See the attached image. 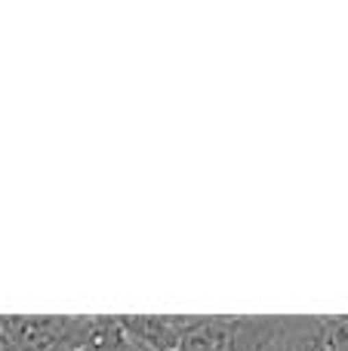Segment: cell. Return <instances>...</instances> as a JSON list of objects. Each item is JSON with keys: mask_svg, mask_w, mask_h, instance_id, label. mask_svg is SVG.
<instances>
[{"mask_svg": "<svg viewBox=\"0 0 348 351\" xmlns=\"http://www.w3.org/2000/svg\"><path fill=\"white\" fill-rule=\"evenodd\" d=\"M277 317H191L179 351H265Z\"/></svg>", "mask_w": 348, "mask_h": 351, "instance_id": "cell-1", "label": "cell"}, {"mask_svg": "<svg viewBox=\"0 0 348 351\" xmlns=\"http://www.w3.org/2000/svg\"><path fill=\"white\" fill-rule=\"evenodd\" d=\"M74 317L68 315H0V333L22 351L65 348Z\"/></svg>", "mask_w": 348, "mask_h": 351, "instance_id": "cell-2", "label": "cell"}, {"mask_svg": "<svg viewBox=\"0 0 348 351\" xmlns=\"http://www.w3.org/2000/svg\"><path fill=\"white\" fill-rule=\"evenodd\" d=\"M188 324L185 315H121L127 339L148 351H179Z\"/></svg>", "mask_w": 348, "mask_h": 351, "instance_id": "cell-3", "label": "cell"}, {"mask_svg": "<svg viewBox=\"0 0 348 351\" xmlns=\"http://www.w3.org/2000/svg\"><path fill=\"white\" fill-rule=\"evenodd\" d=\"M80 351H133V342L123 333L121 317L105 315L90 321V333H86Z\"/></svg>", "mask_w": 348, "mask_h": 351, "instance_id": "cell-4", "label": "cell"}, {"mask_svg": "<svg viewBox=\"0 0 348 351\" xmlns=\"http://www.w3.org/2000/svg\"><path fill=\"white\" fill-rule=\"evenodd\" d=\"M0 351H22V348H18L16 342H12V339H6V336L0 333Z\"/></svg>", "mask_w": 348, "mask_h": 351, "instance_id": "cell-5", "label": "cell"}, {"mask_svg": "<svg viewBox=\"0 0 348 351\" xmlns=\"http://www.w3.org/2000/svg\"><path fill=\"white\" fill-rule=\"evenodd\" d=\"M53 351H65V348H53Z\"/></svg>", "mask_w": 348, "mask_h": 351, "instance_id": "cell-6", "label": "cell"}]
</instances>
